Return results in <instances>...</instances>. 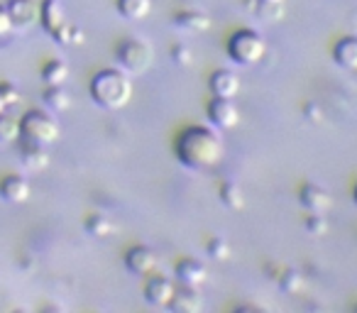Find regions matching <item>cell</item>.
<instances>
[{
  "label": "cell",
  "instance_id": "6da1fadb",
  "mask_svg": "<svg viewBox=\"0 0 357 313\" xmlns=\"http://www.w3.org/2000/svg\"><path fill=\"white\" fill-rule=\"evenodd\" d=\"M176 154L191 169H211L223 157V142L208 128H189L178 135Z\"/></svg>",
  "mask_w": 357,
  "mask_h": 313
},
{
  "label": "cell",
  "instance_id": "7a4b0ae2",
  "mask_svg": "<svg viewBox=\"0 0 357 313\" xmlns=\"http://www.w3.org/2000/svg\"><path fill=\"white\" fill-rule=\"evenodd\" d=\"M91 96L103 108L118 110L132 98V81L118 69H103L91 81Z\"/></svg>",
  "mask_w": 357,
  "mask_h": 313
},
{
  "label": "cell",
  "instance_id": "3957f363",
  "mask_svg": "<svg viewBox=\"0 0 357 313\" xmlns=\"http://www.w3.org/2000/svg\"><path fill=\"white\" fill-rule=\"evenodd\" d=\"M228 52H230V56L238 61V64L252 66V64H257V61L264 56V52H267V45H264V40L257 35V32L240 30L238 35H233V40H230Z\"/></svg>",
  "mask_w": 357,
  "mask_h": 313
},
{
  "label": "cell",
  "instance_id": "277c9868",
  "mask_svg": "<svg viewBox=\"0 0 357 313\" xmlns=\"http://www.w3.org/2000/svg\"><path fill=\"white\" fill-rule=\"evenodd\" d=\"M20 128L27 142H35V144H52L59 137V125H56V120L50 118L47 113H40V110L27 113L25 118H22Z\"/></svg>",
  "mask_w": 357,
  "mask_h": 313
},
{
  "label": "cell",
  "instance_id": "5b68a950",
  "mask_svg": "<svg viewBox=\"0 0 357 313\" xmlns=\"http://www.w3.org/2000/svg\"><path fill=\"white\" fill-rule=\"evenodd\" d=\"M118 59L132 74H142L152 64V49L142 40H125L118 47Z\"/></svg>",
  "mask_w": 357,
  "mask_h": 313
},
{
  "label": "cell",
  "instance_id": "8992f818",
  "mask_svg": "<svg viewBox=\"0 0 357 313\" xmlns=\"http://www.w3.org/2000/svg\"><path fill=\"white\" fill-rule=\"evenodd\" d=\"M42 22H45L47 32L56 37V42H71L74 32L66 27L64 8H61L56 0H47L45 3V8H42Z\"/></svg>",
  "mask_w": 357,
  "mask_h": 313
},
{
  "label": "cell",
  "instance_id": "52a82bcc",
  "mask_svg": "<svg viewBox=\"0 0 357 313\" xmlns=\"http://www.w3.org/2000/svg\"><path fill=\"white\" fill-rule=\"evenodd\" d=\"M208 118L213 125L223 130H233L235 125L240 123V110L235 108L233 98H215L213 103L208 105Z\"/></svg>",
  "mask_w": 357,
  "mask_h": 313
},
{
  "label": "cell",
  "instance_id": "ba28073f",
  "mask_svg": "<svg viewBox=\"0 0 357 313\" xmlns=\"http://www.w3.org/2000/svg\"><path fill=\"white\" fill-rule=\"evenodd\" d=\"M128 269L137 277H144V274H152L154 269L159 267V254L154 252L152 247H132L128 252V259H125Z\"/></svg>",
  "mask_w": 357,
  "mask_h": 313
},
{
  "label": "cell",
  "instance_id": "9c48e42d",
  "mask_svg": "<svg viewBox=\"0 0 357 313\" xmlns=\"http://www.w3.org/2000/svg\"><path fill=\"white\" fill-rule=\"evenodd\" d=\"M8 13H10V17H13V25L25 27V30L35 25L42 15L40 6H37L35 0H10Z\"/></svg>",
  "mask_w": 357,
  "mask_h": 313
},
{
  "label": "cell",
  "instance_id": "30bf717a",
  "mask_svg": "<svg viewBox=\"0 0 357 313\" xmlns=\"http://www.w3.org/2000/svg\"><path fill=\"white\" fill-rule=\"evenodd\" d=\"M174 293H176V287H174V282L167 277H154L152 282L147 284V289H144L147 301L152 303V306H159V308L172 306Z\"/></svg>",
  "mask_w": 357,
  "mask_h": 313
},
{
  "label": "cell",
  "instance_id": "8fae6325",
  "mask_svg": "<svg viewBox=\"0 0 357 313\" xmlns=\"http://www.w3.org/2000/svg\"><path fill=\"white\" fill-rule=\"evenodd\" d=\"M211 91L215 98H235L240 91V76L230 69H220L211 76Z\"/></svg>",
  "mask_w": 357,
  "mask_h": 313
},
{
  "label": "cell",
  "instance_id": "7c38bea8",
  "mask_svg": "<svg viewBox=\"0 0 357 313\" xmlns=\"http://www.w3.org/2000/svg\"><path fill=\"white\" fill-rule=\"evenodd\" d=\"M301 206L308 213H326V211L331 208V196H328V191H323L321 186L306 184L301 189Z\"/></svg>",
  "mask_w": 357,
  "mask_h": 313
},
{
  "label": "cell",
  "instance_id": "4fadbf2b",
  "mask_svg": "<svg viewBox=\"0 0 357 313\" xmlns=\"http://www.w3.org/2000/svg\"><path fill=\"white\" fill-rule=\"evenodd\" d=\"M0 196L6 201H10V204H22V201H27V196H30V184H27L22 176L10 174L0 184Z\"/></svg>",
  "mask_w": 357,
  "mask_h": 313
},
{
  "label": "cell",
  "instance_id": "5bb4252c",
  "mask_svg": "<svg viewBox=\"0 0 357 313\" xmlns=\"http://www.w3.org/2000/svg\"><path fill=\"white\" fill-rule=\"evenodd\" d=\"M333 56H335V61L342 69L355 71L357 69V37H345V40L337 42L335 49H333Z\"/></svg>",
  "mask_w": 357,
  "mask_h": 313
},
{
  "label": "cell",
  "instance_id": "9a60e30c",
  "mask_svg": "<svg viewBox=\"0 0 357 313\" xmlns=\"http://www.w3.org/2000/svg\"><path fill=\"white\" fill-rule=\"evenodd\" d=\"M176 274L186 287H199L201 282H206V267L199 259H184V262H178Z\"/></svg>",
  "mask_w": 357,
  "mask_h": 313
},
{
  "label": "cell",
  "instance_id": "2e32d148",
  "mask_svg": "<svg viewBox=\"0 0 357 313\" xmlns=\"http://www.w3.org/2000/svg\"><path fill=\"white\" fill-rule=\"evenodd\" d=\"M152 10V0H118V13L130 22H139Z\"/></svg>",
  "mask_w": 357,
  "mask_h": 313
},
{
  "label": "cell",
  "instance_id": "e0dca14e",
  "mask_svg": "<svg viewBox=\"0 0 357 313\" xmlns=\"http://www.w3.org/2000/svg\"><path fill=\"white\" fill-rule=\"evenodd\" d=\"M172 308L178 313H199L201 311V296L191 287H186L184 291L174 293Z\"/></svg>",
  "mask_w": 357,
  "mask_h": 313
},
{
  "label": "cell",
  "instance_id": "ac0fdd59",
  "mask_svg": "<svg viewBox=\"0 0 357 313\" xmlns=\"http://www.w3.org/2000/svg\"><path fill=\"white\" fill-rule=\"evenodd\" d=\"M20 160L25 167L30 169H42L47 165V154L42 152V144H35V142H27V147H22L20 152Z\"/></svg>",
  "mask_w": 357,
  "mask_h": 313
},
{
  "label": "cell",
  "instance_id": "d6986e66",
  "mask_svg": "<svg viewBox=\"0 0 357 313\" xmlns=\"http://www.w3.org/2000/svg\"><path fill=\"white\" fill-rule=\"evenodd\" d=\"M42 79L50 86H61L69 79V66H66L64 61H50V64H45V69H42Z\"/></svg>",
  "mask_w": 357,
  "mask_h": 313
},
{
  "label": "cell",
  "instance_id": "ffe728a7",
  "mask_svg": "<svg viewBox=\"0 0 357 313\" xmlns=\"http://www.w3.org/2000/svg\"><path fill=\"white\" fill-rule=\"evenodd\" d=\"M220 201L233 211L243 208V204H245L243 189H240L238 184H233V181H225V184L220 186Z\"/></svg>",
  "mask_w": 357,
  "mask_h": 313
},
{
  "label": "cell",
  "instance_id": "44dd1931",
  "mask_svg": "<svg viewBox=\"0 0 357 313\" xmlns=\"http://www.w3.org/2000/svg\"><path fill=\"white\" fill-rule=\"evenodd\" d=\"M45 103L50 105L52 110H56V113H61V110H66L71 105V96L66 93L61 86H50L45 93Z\"/></svg>",
  "mask_w": 357,
  "mask_h": 313
},
{
  "label": "cell",
  "instance_id": "7402d4cb",
  "mask_svg": "<svg viewBox=\"0 0 357 313\" xmlns=\"http://www.w3.org/2000/svg\"><path fill=\"white\" fill-rule=\"evenodd\" d=\"M17 135H22V128L15 118L0 113V142H13L17 139Z\"/></svg>",
  "mask_w": 357,
  "mask_h": 313
},
{
  "label": "cell",
  "instance_id": "603a6c76",
  "mask_svg": "<svg viewBox=\"0 0 357 313\" xmlns=\"http://www.w3.org/2000/svg\"><path fill=\"white\" fill-rule=\"evenodd\" d=\"M110 230H113V225L105 215H91L86 220V233L93 235V238H105V235H110Z\"/></svg>",
  "mask_w": 357,
  "mask_h": 313
},
{
  "label": "cell",
  "instance_id": "cb8c5ba5",
  "mask_svg": "<svg viewBox=\"0 0 357 313\" xmlns=\"http://www.w3.org/2000/svg\"><path fill=\"white\" fill-rule=\"evenodd\" d=\"M176 25L189 27V30H204V27H208V20L204 15H196V13H181L176 17Z\"/></svg>",
  "mask_w": 357,
  "mask_h": 313
},
{
  "label": "cell",
  "instance_id": "d4e9b609",
  "mask_svg": "<svg viewBox=\"0 0 357 313\" xmlns=\"http://www.w3.org/2000/svg\"><path fill=\"white\" fill-rule=\"evenodd\" d=\"M301 287H303V282H301V277H298L296 272H287L282 277V289L287 293H296V291H301Z\"/></svg>",
  "mask_w": 357,
  "mask_h": 313
},
{
  "label": "cell",
  "instance_id": "484cf974",
  "mask_svg": "<svg viewBox=\"0 0 357 313\" xmlns=\"http://www.w3.org/2000/svg\"><path fill=\"white\" fill-rule=\"evenodd\" d=\"M208 254L213 259H228V254H230L228 243H225V240H211V243H208Z\"/></svg>",
  "mask_w": 357,
  "mask_h": 313
},
{
  "label": "cell",
  "instance_id": "4316f807",
  "mask_svg": "<svg viewBox=\"0 0 357 313\" xmlns=\"http://www.w3.org/2000/svg\"><path fill=\"white\" fill-rule=\"evenodd\" d=\"M15 100H17L15 89H10V86H0V113H6Z\"/></svg>",
  "mask_w": 357,
  "mask_h": 313
},
{
  "label": "cell",
  "instance_id": "83f0119b",
  "mask_svg": "<svg viewBox=\"0 0 357 313\" xmlns=\"http://www.w3.org/2000/svg\"><path fill=\"white\" fill-rule=\"evenodd\" d=\"M10 30H13V17H10V13H8V8H0V40L10 35Z\"/></svg>",
  "mask_w": 357,
  "mask_h": 313
},
{
  "label": "cell",
  "instance_id": "f1b7e54d",
  "mask_svg": "<svg viewBox=\"0 0 357 313\" xmlns=\"http://www.w3.org/2000/svg\"><path fill=\"white\" fill-rule=\"evenodd\" d=\"M306 228L311 230V233H326V220H323V215L321 213H313L311 218H308V223H306Z\"/></svg>",
  "mask_w": 357,
  "mask_h": 313
},
{
  "label": "cell",
  "instance_id": "f546056e",
  "mask_svg": "<svg viewBox=\"0 0 357 313\" xmlns=\"http://www.w3.org/2000/svg\"><path fill=\"white\" fill-rule=\"evenodd\" d=\"M174 56H176V61H181V64H189L191 61V52L186 49V47H176V49H174Z\"/></svg>",
  "mask_w": 357,
  "mask_h": 313
},
{
  "label": "cell",
  "instance_id": "4dcf8cb0",
  "mask_svg": "<svg viewBox=\"0 0 357 313\" xmlns=\"http://www.w3.org/2000/svg\"><path fill=\"white\" fill-rule=\"evenodd\" d=\"M264 6H269V8H277V6H282L284 0H262Z\"/></svg>",
  "mask_w": 357,
  "mask_h": 313
},
{
  "label": "cell",
  "instance_id": "1f68e13d",
  "mask_svg": "<svg viewBox=\"0 0 357 313\" xmlns=\"http://www.w3.org/2000/svg\"><path fill=\"white\" fill-rule=\"evenodd\" d=\"M355 201H357V186H355Z\"/></svg>",
  "mask_w": 357,
  "mask_h": 313
}]
</instances>
